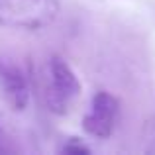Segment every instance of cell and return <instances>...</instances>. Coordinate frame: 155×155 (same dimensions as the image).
Here are the masks:
<instances>
[{
	"label": "cell",
	"mask_w": 155,
	"mask_h": 155,
	"mask_svg": "<svg viewBox=\"0 0 155 155\" xmlns=\"http://www.w3.org/2000/svg\"><path fill=\"white\" fill-rule=\"evenodd\" d=\"M143 141H145V151L155 153V114L151 116V120L147 122V126H145Z\"/></svg>",
	"instance_id": "8992f818"
},
{
	"label": "cell",
	"mask_w": 155,
	"mask_h": 155,
	"mask_svg": "<svg viewBox=\"0 0 155 155\" xmlns=\"http://www.w3.org/2000/svg\"><path fill=\"white\" fill-rule=\"evenodd\" d=\"M39 94L55 116H65L81 96V83L61 55H49L39 71Z\"/></svg>",
	"instance_id": "6da1fadb"
},
{
	"label": "cell",
	"mask_w": 155,
	"mask_h": 155,
	"mask_svg": "<svg viewBox=\"0 0 155 155\" xmlns=\"http://www.w3.org/2000/svg\"><path fill=\"white\" fill-rule=\"evenodd\" d=\"M59 16V0H0V26L41 31Z\"/></svg>",
	"instance_id": "7a4b0ae2"
},
{
	"label": "cell",
	"mask_w": 155,
	"mask_h": 155,
	"mask_svg": "<svg viewBox=\"0 0 155 155\" xmlns=\"http://www.w3.org/2000/svg\"><path fill=\"white\" fill-rule=\"evenodd\" d=\"M120 120V102L114 94L98 91L91 98L87 114L83 116V130L96 140H108Z\"/></svg>",
	"instance_id": "3957f363"
},
{
	"label": "cell",
	"mask_w": 155,
	"mask_h": 155,
	"mask_svg": "<svg viewBox=\"0 0 155 155\" xmlns=\"http://www.w3.org/2000/svg\"><path fill=\"white\" fill-rule=\"evenodd\" d=\"M6 151H10V147H8L6 137H4V132H2V128H0V153H6Z\"/></svg>",
	"instance_id": "52a82bcc"
},
{
	"label": "cell",
	"mask_w": 155,
	"mask_h": 155,
	"mask_svg": "<svg viewBox=\"0 0 155 155\" xmlns=\"http://www.w3.org/2000/svg\"><path fill=\"white\" fill-rule=\"evenodd\" d=\"M0 96L14 112H24L30 104L28 75L12 57H0Z\"/></svg>",
	"instance_id": "277c9868"
},
{
	"label": "cell",
	"mask_w": 155,
	"mask_h": 155,
	"mask_svg": "<svg viewBox=\"0 0 155 155\" xmlns=\"http://www.w3.org/2000/svg\"><path fill=\"white\" fill-rule=\"evenodd\" d=\"M59 151L65 153V155H87V153H91V147L84 145L79 137H69L67 141H63Z\"/></svg>",
	"instance_id": "5b68a950"
}]
</instances>
